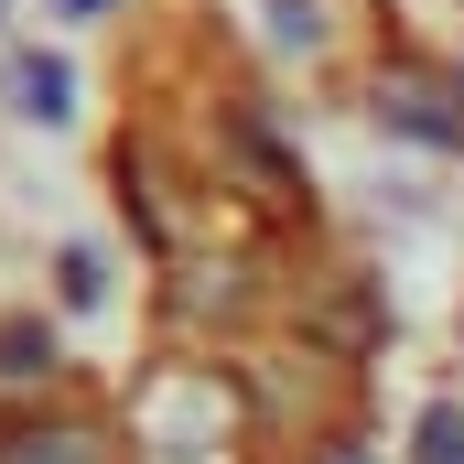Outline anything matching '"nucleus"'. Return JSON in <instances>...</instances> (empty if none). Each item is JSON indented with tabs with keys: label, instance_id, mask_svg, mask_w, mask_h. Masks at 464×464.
I'll use <instances>...</instances> for the list:
<instances>
[{
	"label": "nucleus",
	"instance_id": "nucleus-2",
	"mask_svg": "<svg viewBox=\"0 0 464 464\" xmlns=\"http://www.w3.org/2000/svg\"><path fill=\"white\" fill-rule=\"evenodd\" d=\"M76 11H98V0H76Z\"/></svg>",
	"mask_w": 464,
	"mask_h": 464
},
{
	"label": "nucleus",
	"instance_id": "nucleus-1",
	"mask_svg": "<svg viewBox=\"0 0 464 464\" xmlns=\"http://www.w3.org/2000/svg\"><path fill=\"white\" fill-rule=\"evenodd\" d=\"M0 464H109V432H98V421H44V411H22V421H0Z\"/></svg>",
	"mask_w": 464,
	"mask_h": 464
}]
</instances>
